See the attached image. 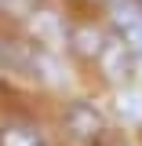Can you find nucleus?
I'll use <instances>...</instances> for the list:
<instances>
[{"label":"nucleus","instance_id":"3","mask_svg":"<svg viewBox=\"0 0 142 146\" xmlns=\"http://www.w3.org/2000/svg\"><path fill=\"white\" fill-rule=\"evenodd\" d=\"M95 62L102 66V73H106L109 80H127V73H131V51H127L117 36L102 40V48H98V55H95Z\"/></svg>","mask_w":142,"mask_h":146},{"label":"nucleus","instance_id":"4","mask_svg":"<svg viewBox=\"0 0 142 146\" xmlns=\"http://www.w3.org/2000/svg\"><path fill=\"white\" fill-rule=\"evenodd\" d=\"M0 146H48L33 124H7L0 128Z\"/></svg>","mask_w":142,"mask_h":146},{"label":"nucleus","instance_id":"2","mask_svg":"<svg viewBox=\"0 0 142 146\" xmlns=\"http://www.w3.org/2000/svg\"><path fill=\"white\" fill-rule=\"evenodd\" d=\"M66 128H69V135H77L80 143H95V139H102L106 121H102V113L91 106V102H73L69 113H66Z\"/></svg>","mask_w":142,"mask_h":146},{"label":"nucleus","instance_id":"1","mask_svg":"<svg viewBox=\"0 0 142 146\" xmlns=\"http://www.w3.org/2000/svg\"><path fill=\"white\" fill-rule=\"evenodd\" d=\"M109 15H113L117 40H120L131 55L142 58V7H139V0H113Z\"/></svg>","mask_w":142,"mask_h":146}]
</instances>
